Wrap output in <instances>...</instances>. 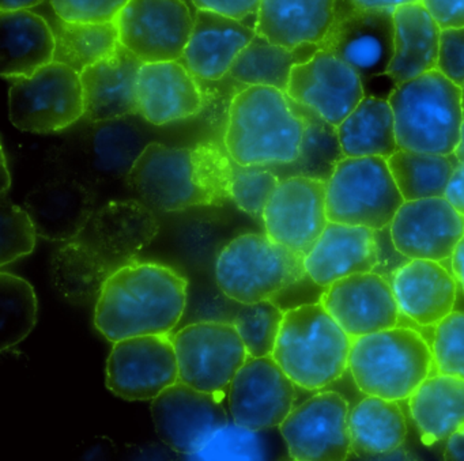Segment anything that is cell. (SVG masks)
Here are the masks:
<instances>
[{
  "mask_svg": "<svg viewBox=\"0 0 464 461\" xmlns=\"http://www.w3.org/2000/svg\"><path fill=\"white\" fill-rule=\"evenodd\" d=\"M93 124L83 142L86 165L97 178H126L150 143L146 140L145 132L124 119Z\"/></svg>",
  "mask_w": 464,
  "mask_h": 461,
  "instance_id": "e575fe53",
  "label": "cell"
},
{
  "mask_svg": "<svg viewBox=\"0 0 464 461\" xmlns=\"http://www.w3.org/2000/svg\"><path fill=\"white\" fill-rule=\"evenodd\" d=\"M233 161L214 143L172 148L150 142L126 178L138 200L151 210L176 213L221 206L230 199Z\"/></svg>",
  "mask_w": 464,
  "mask_h": 461,
  "instance_id": "6da1fadb",
  "label": "cell"
},
{
  "mask_svg": "<svg viewBox=\"0 0 464 461\" xmlns=\"http://www.w3.org/2000/svg\"><path fill=\"white\" fill-rule=\"evenodd\" d=\"M268 430H251L229 420L205 447L189 458L197 460H268L276 458V445L268 438Z\"/></svg>",
  "mask_w": 464,
  "mask_h": 461,
  "instance_id": "60d3db41",
  "label": "cell"
},
{
  "mask_svg": "<svg viewBox=\"0 0 464 461\" xmlns=\"http://www.w3.org/2000/svg\"><path fill=\"white\" fill-rule=\"evenodd\" d=\"M284 316V309L274 300L238 306L232 322L243 339L249 357L273 355Z\"/></svg>",
  "mask_w": 464,
  "mask_h": 461,
  "instance_id": "b9f144b4",
  "label": "cell"
},
{
  "mask_svg": "<svg viewBox=\"0 0 464 461\" xmlns=\"http://www.w3.org/2000/svg\"><path fill=\"white\" fill-rule=\"evenodd\" d=\"M255 36V26L243 21L195 9L194 29L181 62L197 80H222Z\"/></svg>",
  "mask_w": 464,
  "mask_h": 461,
  "instance_id": "484cf974",
  "label": "cell"
},
{
  "mask_svg": "<svg viewBox=\"0 0 464 461\" xmlns=\"http://www.w3.org/2000/svg\"><path fill=\"white\" fill-rule=\"evenodd\" d=\"M116 268L85 241H69L51 260V279L56 292L74 305L99 300Z\"/></svg>",
  "mask_w": 464,
  "mask_h": 461,
  "instance_id": "d6a6232c",
  "label": "cell"
},
{
  "mask_svg": "<svg viewBox=\"0 0 464 461\" xmlns=\"http://www.w3.org/2000/svg\"><path fill=\"white\" fill-rule=\"evenodd\" d=\"M188 298V282L159 263L131 262L113 271L94 306V325L107 341L172 335Z\"/></svg>",
  "mask_w": 464,
  "mask_h": 461,
  "instance_id": "7a4b0ae2",
  "label": "cell"
},
{
  "mask_svg": "<svg viewBox=\"0 0 464 461\" xmlns=\"http://www.w3.org/2000/svg\"><path fill=\"white\" fill-rule=\"evenodd\" d=\"M298 108L305 119L303 145L298 158L293 164L284 167H290L289 176H308L327 181L339 159L344 157L338 143L335 127L323 120L314 110L303 105H298Z\"/></svg>",
  "mask_w": 464,
  "mask_h": 461,
  "instance_id": "ab89813d",
  "label": "cell"
},
{
  "mask_svg": "<svg viewBox=\"0 0 464 461\" xmlns=\"http://www.w3.org/2000/svg\"><path fill=\"white\" fill-rule=\"evenodd\" d=\"M395 50L387 75L396 86L437 69L441 28L420 4L393 10Z\"/></svg>",
  "mask_w": 464,
  "mask_h": 461,
  "instance_id": "f546056e",
  "label": "cell"
},
{
  "mask_svg": "<svg viewBox=\"0 0 464 461\" xmlns=\"http://www.w3.org/2000/svg\"><path fill=\"white\" fill-rule=\"evenodd\" d=\"M107 388L129 401H151L179 379L170 335H140L113 343L107 360Z\"/></svg>",
  "mask_w": 464,
  "mask_h": 461,
  "instance_id": "4fadbf2b",
  "label": "cell"
},
{
  "mask_svg": "<svg viewBox=\"0 0 464 461\" xmlns=\"http://www.w3.org/2000/svg\"><path fill=\"white\" fill-rule=\"evenodd\" d=\"M55 14V13H53ZM53 62L66 64L81 74L110 56L121 44L115 23H69L55 14Z\"/></svg>",
  "mask_w": 464,
  "mask_h": 461,
  "instance_id": "74e56055",
  "label": "cell"
},
{
  "mask_svg": "<svg viewBox=\"0 0 464 461\" xmlns=\"http://www.w3.org/2000/svg\"><path fill=\"white\" fill-rule=\"evenodd\" d=\"M437 70L464 91V28L441 31Z\"/></svg>",
  "mask_w": 464,
  "mask_h": 461,
  "instance_id": "7dc6e473",
  "label": "cell"
},
{
  "mask_svg": "<svg viewBox=\"0 0 464 461\" xmlns=\"http://www.w3.org/2000/svg\"><path fill=\"white\" fill-rule=\"evenodd\" d=\"M262 0H192L195 9L208 10L238 21L256 18Z\"/></svg>",
  "mask_w": 464,
  "mask_h": 461,
  "instance_id": "c3c4849f",
  "label": "cell"
},
{
  "mask_svg": "<svg viewBox=\"0 0 464 461\" xmlns=\"http://www.w3.org/2000/svg\"><path fill=\"white\" fill-rule=\"evenodd\" d=\"M142 62L123 45L81 72L85 118L91 123L138 115V75Z\"/></svg>",
  "mask_w": 464,
  "mask_h": 461,
  "instance_id": "cb8c5ba5",
  "label": "cell"
},
{
  "mask_svg": "<svg viewBox=\"0 0 464 461\" xmlns=\"http://www.w3.org/2000/svg\"><path fill=\"white\" fill-rule=\"evenodd\" d=\"M319 303L352 339L401 325L390 279L376 271L338 279L324 287Z\"/></svg>",
  "mask_w": 464,
  "mask_h": 461,
  "instance_id": "d6986e66",
  "label": "cell"
},
{
  "mask_svg": "<svg viewBox=\"0 0 464 461\" xmlns=\"http://www.w3.org/2000/svg\"><path fill=\"white\" fill-rule=\"evenodd\" d=\"M203 94L181 61L143 63L138 75V115L153 126H167L198 115Z\"/></svg>",
  "mask_w": 464,
  "mask_h": 461,
  "instance_id": "d4e9b609",
  "label": "cell"
},
{
  "mask_svg": "<svg viewBox=\"0 0 464 461\" xmlns=\"http://www.w3.org/2000/svg\"><path fill=\"white\" fill-rule=\"evenodd\" d=\"M353 339L320 303L285 311L273 358L301 389L322 390L349 370Z\"/></svg>",
  "mask_w": 464,
  "mask_h": 461,
  "instance_id": "277c9868",
  "label": "cell"
},
{
  "mask_svg": "<svg viewBox=\"0 0 464 461\" xmlns=\"http://www.w3.org/2000/svg\"><path fill=\"white\" fill-rule=\"evenodd\" d=\"M2 197H6L7 191H9L10 184H12V178H10L9 168H7L6 154H5L4 149H2Z\"/></svg>",
  "mask_w": 464,
  "mask_h": 461,
  "instance_id": "9f6ffc18",
  "label": "cell"
},
{
  "mask_svg": "<svg viewBox=\"0 0 464 461\" xmlns=\"http://www.w3.org/2000/svg\"><path fill=\"white\" fill-rule=\"evenodd\" d=\"M85 116L81 74L53 62L34 75L13 80L9 118L21 131L50 134L69 129Z\"/></svg>",
  "mask_w": 464,
  "mask_h": 461,
  "instance_id": "9c48e42d",
  "label": "cell"
},
{
  "mask_svg": "<svg viewBox=\"0 0 464 461\" xmlns=\"http://www.w3.org/2000/svg\"><path fill=\"white\" fill-rule=\"evenodd\" d=\"M399 149L450 156L464 120V91L439 70L401 83L388 97Z\"/></svg>",
  "mask_w": 464,
  "mask_h": 461,
  "instance_id": "5b68a950",
  "label": "cell"
},
{
  "mask_svg": "<svg viewBox=\"0 0 464 461\" xmlns=\"http://www.w3.org/2000/svg\"><path fill=\"white\" fill-rule=\"evenodd\" d=\"M305 119L285 91L246 86L230 102L224 145L243 167H284L300 156Z\"/></svg>",
  "mask_w": 464,
  "mask_h": 461,
  "instance_id": "3957f363",
  "label": "cell"
},
{
  "mask_svg": "<svg viewBox=\"0 0 464 461\" xmlns=\"http://www.w3.org/2000/svg\"><path fill=\"white\" fill-rule=\"evenodd\" d=\"M2 53L0 72L6 80L34 75L53 63L55 34L47 18L34 10L0 12Z\"/></svg>",
  "mask_w": 464,
  "mask_h": 461,
  "instance_id": "f1b7e54d",
  "label": "cell"
},
{
  "mask_svg": "<svg viewBox=\"0 0 464 461\" xmlns=\"http://www.w3.org/2000/svg\"><path fill=\"white\" fill-rule=\"evenodd\" d=\"M350 407L343 395L322 390L295 406L279 426L295 461H343L352 455Z\"/></svg>",
  "mask_w": 464,
  "mask_h": 461,
  "instance_id": "8fae6325",
  "label": "cell"
},
{
  "mask_svg": "<svg viewBox=\"0 0 464 461\" xmlns=\"http://www.w3.org/2000/svg\"><path fill=\"white\" fill-rule=\"evenodd\" d=\"M391 241L406 259L447 262L464 235V216L445 197L404 202L393 216Z\"/></svg>",
  "mask_w": 464,
  "mask_h": 461,
  "instance_id": "ffe728a7",
  "label": "cell"
},
{
  "mask_svg": "<svg viewBox=\"0 0 464 461\" xmlns=\"http://www.w3.org/2000/svg\"><path fill=\"white\" fill-rule=\"evenodd\" d=\"M34 287L14 274L0 273V350L13 349L28 338L37 322Z\"/></svg>",
  "mask_w": 464,
  "mask_h": 461,
  "instance_id": "f35d334b",
  "label": "cell"
},
{
  "mask_svg": "<svg viewBox=\"0 0 464 461\" xmlns=\"http://www.w3.org/2000/svg\"><path fill=\"white\" fill-rule=\"evenodd\" d=\"M45 0H0V12L14 10H34L44 4Z\"/></svg>",
  "mask_w": 464,
  "mask_h": 461,
  "instance_id": "11a10c76",
  "label": "cell"
},
{
  "mask_svg": "<svg viewBox=\"0 0 464 461\" xmlns=\"http://www.w3.org/2000/svg\"><path fill=\"white\" fill-rule=\"evenodd\" d=\"M179 379L213 395H227L249 355L232 322H192L172 333Z\"/></svg>",
  "mask_w": 464,
  "mask_h": 461,
  "instance_id": "30bf717a",
  "label": "cell"
},
{
  "mask_svg": "<svg viewBox=\"0 0 464 461\" xmlns=\"http://www.w3.org/2000/svg\"><path fill=\"white\" fill-rule=\"evenodd\" d=\"M279 183L281 178L270 168L243 167L233 161L230 200L252 218L262 219L263 211Z\"/></svg>",
  "mask_w": 464,
  "mask_h": 461,
  "instance_id": "7bdbcfd3",
  "label": "cell"
},
{
  "mask_svg": "<svg viewBox=\"0 0 464 461\" xmlns=\"http://www.w3.org/2000/svg\"><path fill=\"white\" fill-rule=\"evenodd\" d=\"M453 156L456 157V159H458L459 164H463V162H464V120H463V124H461L460 137H459V143H458V146H456L455 153H453Z\"/></svg>",
  "mask_w": 464,
  "mask_h": 461,
  "instance_id": "6f0895ef",
  "label": "cell"
},
{
  "mask_svg": "<svg viewBox=\"0 0 464 461\" xmlns=\"http://www.w3.org/2000/svg\"><path fill=\"white\" fill-rule=\"evenodd\" d=\"M265 233L306 255L328 225L327 184L308 176L281 178L262 216Z\"/></svg>",
  "mask_w": 464,
  "mask_h": 461,
  "instance_id": "e0dca14e",
  "label": "cell"
},
{
  "mask_svg": "<svg viewBox=\"0 0 464 461\" xmlns=\"http://www.w3.org/2000/svg\"><path fill=\"white\" fill-rule=\"evenodd\" d=\"M119 40L142 63L183 58L194 29L184 0H129L115 21Z\"/></svg>",
  "mask_w": 464,
  "mask_h": 461,
  "instance_id": "7c38bea8",
  "label": "cell"
},
{
  "mask_svg": "<svg viewBox=\"0 0 464 461\" xmlns=\"http://www.w3.org/2000/svg\"><path fill=\"white\" fill-rule=\"evenodd\" d=\"M450 271L458 281L459 287L464 294V235L459 241L452 257L450 259Z\"/></svg>",
  "mask_w": 464,
  "mask_h": 461,
  "instance_id": "db71d44e",
  "label": "cell"
},
{
  "mask_svg": "<svg viewBox=\"0 0 464 461\" xmlns=\"http://www.w3.org/2000/svg\"><path fill=\"white\" fill-rule=\"evenodd\" d=\"M336 0H262L255 29L281 47L322 44L335 18Z\"/></svg>",
  "mask_w": 464,
  "mask_h": 461,
  "instance_id": "83f0119b",
  "label": "cell"
},
{
  "mask_svg": "<svg viewBox=\"0 0 464 461\" xmlns=\"http://www.w3.org/2000/svg\"><path fill=\"white\" fill-rule=\"evenodd\" d=\"M335 130L344 157L388 158L399 150L392 107L382 97H363Z\"/></svg>",
  "mask_w": 464,
  "mask_h": 461,
  "instance_id": "836d02e7",
  "label": "cell"
},
{
  "mask_svg": "<svg viewBox=\"0 0 464 461\" xmlns=\"http://www.w3.org/2000/svg\"><path fill=\"white\" fill-rule=\"evenodd\" d=\"M420 4L441 31L464 28V0H420Z\"/></svg>",
  "mask_w": 464,
  "mask_h": 461,
  "instance_id": "681fc988",
  "label": "cell"
},
{
  "mask_svg": "<svg viewBox=\"0 0 464 461\" xmlns=\"http://www.w3.org/2000/svg\"><path fill=\"white\" fill-rule=\"evenodd\" d=\"M25 210L39 237L56 243L77 240L94 214V197L88 186L75 178L45 181L29 192Z\"/></svg>",
  "mask_w": 464,
  "mask_h": 461,
  "instance_id": "4316f807",
  "label": "cell"
},
{
  "mask_svg": "<svg viewBox=\"0 0 464 461\" xmlns=\"http://www.w3.org/2000/svg\"><path fill=\"white\" fill-rule=\"evenodd\" d=\"M305 255L271 240L267 235L246 233L230 240L216 260V282L233 303L276 300L308 278Z\"/></svg>",
  "mask_w": 464,
  "mask_h": 461,
  "instance_id": "52a82bcc",
  "label": "cell"
},
{
  "mask_svg": "<svg viewBox=\"0 0 464 461\" xmlns=\"http://www.w3.org/2000/svg\"><path fill=\"white\" fill-rule=\"evenodd\" d=\"M393 10L360 9L336 0L335 18L323 50L330 51L360 74L363 82L387 74L395 50Z\"/></svg>",
  "mask_w": 464,
  "mask_h": 461,
  "instance_id": "5bb4252c",
  "label": "cell"
},
{
  "mask_svg": "<svg viewBox=\"0 0 464 461\" xmlns=\"http://www.w3.org/2000/svg\"><path fill=\"white\" fill-rule=\"evenodd\" d=\"M390 282L401 317L414 324L434 328L455 311L458 281L441 262L407 260Z\"/></svg>",
  "mask_w": 464,
  "mask_h": 461,
  "instance_id": "603a6c76",
  "label": "cell"
},
{
  "mask_svg": "<svg viewBox=\"0 0 464 461\" xmlns=\"http://www.w3.org/2000/svg\"><path fill=\"white\" fill-rule=\"evenodd\" d=\"M287 97L338 127L365 97L362 78L330 51L320 50L290 75Z\"/></svg>",
  "mask_w": 464,
  "mask_h": 461,
  "instance_id": "ac0fdd59",
  "label": "cell"
},
{
  "mask_svg": "<svg viewBox=\"0 0 464 461\" xmlns=\"http://www.w3.org/2000/svg\"><path fill=\"white\" fill-rule=\"evenodd\" d=\"M352 455L384 458L401 449L407 437V419L396 400L365 395L350 409Z\"/></svg>",
  "mask_w": 464,
  "mask_h": 461,
  "instance_id": "1f68e13d",
  "label": "cell"
},
{
  "mask_svg": "<svg viewBox=\"0 0 464 461\" xmlns=\"http://www.w3.org/2000/svg\"><path fill=\"white\" fill-rule=\"evenodd\" d=\"M380 254L379 230L330 221L304 265L312 283L324 289L338 279L376 271Z\"/></svg>",
  "mask_w": 464,
  "mask_h": 461,
  "instance_id": "7402d4cb",
  "label": "cell"
},
{
  "mask_svg": "<svg viewBox=\"0 0 464 461\" xmlns=\"http://www.w3.org/2000/svg\"><path fill=\"white\" fill-rule=\"evenodd\" d=\"M151 418L160 439L180 455H197L229 423L224 396L178 381L151 400Z\"/></svg>",
  "mask_w": 464,
  "mask_h": 461,
  "instance_id": "9a60e30c",
  "label": "cell"
},
{
  "mask_svg": "<svg viewBox=\"0 0 464 461\" xmlns=\"http://www.w3.org/2000/svg\"><path fill=\"white\" fill-rule=\"evenodd\" d=\"M431 351L437 373L464 379V312L453 311L433 328Z\"/></svg>",
  "mask_w": 464,
  "mask_h": 461,
  "instance_id": "f6af8a7d",
  "label": "cell"
},
{
  "mask_svg": "<svg viewBox=\"0 0 464 461\" xmlns=\"http://www.w3.org/2000/svg\"><path fill=\"white\" fill-rule=\"evenodd\" d=\"M319 50L320 44H305L290 50L273 44L256 34L236 59L229 77L246 86H270L286 93L295 66L305 63Z\"/></svg>",
  "mask_w": 464,
  "mask_h": 461,
  "instance_id": "d590c367",
  "label": "cell"
},
{
  "mask_svg": "<svg viewBox=\"0 0 464 461\" xmlns=\"http://www.w3.org/2000/svg\"><path fill=\"white\" fill-rule=\"evenodd\" d=\"M0 225H2V237H0V265L17 262L21 257L34 252L36 246L37 235L34 221L25 208L18 207L14 203L9 202L6 197H2L0 202Z\"/></svg>",
  "mask_w": 464,
  "mask_h": 461,
  "instance_id": "ee69618b",
  "label": "cell"
},
{
  "mask_svg": "<svg viewBox=\"0 0 464 461\" xmlns=\"http://www.w3.org/2000/svg\"><path fill=\"white\" fill-rule=\"evenodd\" d=\"M407 400L425 444L445 442L464 426V379L460 377L430 374Z\"/></svg>",
  "mask_w": 464,
  "mask_h": 461,
  "instance_id": "4dcf8cb0",
  "label": "cell"
},
{
  "mask_svg": "<svg viewBox=\"0 0 464 461\" xmlns=\"http://www.w3.org/2000/svg\"><path fill=\"white\" fill-rule=\"evenodd\" d=\"M297 385L268 357H249L227 388L230 419L251 430L276 428L295 408Z\"/></svg>",
  "mask_w": 464,
  "mask_h": 461,
  "instance_id": "2e32d148",
  "label": "cell"
},
{
  "mask_svg": "<svg viewBox=\"0 0 464 461\" xmlns=\"http://www.w3.org/2000/svg\"><path fill=\"white\" fill-rule=\"evenodd\" d=\"M387 164L404 202H410L444 197L459 161L453 154L440 156L399 149L388 157Z\"/></svg>",
  "mask_w": 464,
  "mask_h": 461,
  "instance_id": "8d00e7d4",
  "label": "cell"
},
{
  "mask_svg": "<svg viewBox=\"0 0 464 461\" xmlns=\"http://www.w3.org/2000/svg\"><path fill=\"white\" fill-rule=\"evenodd\" d=\"M444 460L464 461V426L445 441Z\"/></svg>",
  "mask_w": 464,
  "mask_h": 461,
  "instance_id": "816d5d0a",
  "label": "cell"
},
{
  "mask_svg": "<svg viewBox=\"0 0 464 461\" xmlns=\"http://www.w3.org/2000/svg\"><path fill=\"white\" fill-rule=\"evenodd\" d=\"M328 221L382 230L404 199L382 157H343L327 181Z\"/></svg>",
  "mask_w": 464,
  "mask_h": 461,
  "instance_id": "ba28073f",
  "label": "cell"
},
{
  "mask_svg": "<svg viewBox=\"0 0 464 461\" xmlns=\"http://www.w3.org/2000/svg\"><path fill=\"white\" fill-rule=\"evenodd\" d=\"M56 17L69 23H115L129 0H48Z\"/></svg>",
  "mask_w": 464,
  "mask_h": 461,
  "instance_id": "bcb514c9",
  "label": "cell"
},
{
  "mask_svg": "<svg viewBox=\"0 0 464 461\" xmlns=\"http://www.w3.org/2000/svg\"><path fill=\"white\" fill-rule=\"evenodd\" d=\"M445 199L464 216V162L453 170L452 178L445 191Z\"/></svg>",
  "mask_w": 464,
  "mask_h": 461,
  "instance_id": "f907efd6",
  "label": "cell"
},
{
  "mask_svg": "<svg viewBox=\"0 0 464 461\" xmlns=\"http://www.w3.org/2000/svg\"><path fill=\"white\" fill-rule=\"evenodd\" d=\"M360 9L395 10L404 5L420 4V0H353Z\"/></svg>",
  "mask_w": 464,
  "mask_h": 461,
  "instance_id": "f5cc1de1",
  "label": "cell"
},
{
  "mask_svg": "<svg viewBox=\"0 0 464 461\" xmlns=\"http://www.w3.org/2000/svg\"><path fill=\"white\" fill-rule=\"evenodd\" d=\"M160 232L156 214L140 200H121L94 211L80 240L115 268L134 262Z\"/></svg>",
  "mask_w": 464,
  "mask_h": 461,
  "instance_id": "44dd1931",
  "label": "cell"
},
{
  "mask_svg": "<svg viewBox=\"0 0 464 461\" xmlns=\"http://www.w3.org/2000/svg\"><path fill=\"white\" fill-rule=\"evenodd\" d=\"M433 368L431 346L414 328L396 325L353 339L349 371L363 395L407 400Z\"/></svg>",
  "mask_w": 464,
  "mask_h": 461,
  "instance_id": "8992f818",
  "label": "cell"
}]
</instances>
